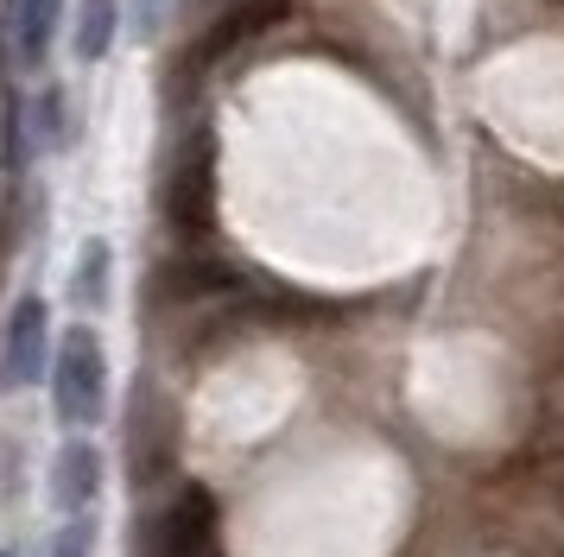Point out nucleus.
<instances>
[{
	"mask_svg": "<svg viewBox=\"0 0 564 557\" xmlns=\"http://www.w3.org/2000/svg\"><path fill=\"white\" fill-rule=\"evenodd\" d=\"M52 400H57V418L64 425H96L108 405V354H102V336L89 324H77L64 342H57V361H52Z\"/></svg>",
	"mask_w": 564,
	"mask_h": 557,
	"instance_id": "1",
	"label": "nucleus"
},
{
	"mask_svg": "<svg viewBox=\"0 0 564 557\" xmlns=\"http://www.w3.org/2000/svg\"><path fill=\"white\" fill-rule=\"evenodd\" d=\"M165 222L184 241H204L216 228V133L197 127L184 152L172 159V177H165Z\"/></svg>",
	"mask_w": 564,
	"mask_h": 557,
	"instance_id": "2",
	"label": "nucleus"
},
{
	"mask_svg": "<svg viewBox=\"0 0 564 557\" xmlns=\"http://www.w3.org/2000/svg\"><path fill=\"white\" fill-rule=\"evenodd\" d=\"M285 20H292V0H235V7H223V13L204 25V39H197L191 57H197V64H223V57H235L241 45L280 32Z\"/></svg>",
	"mask_w": 564,
	"mask_h": 557,
	"instance_id": "3",
	"label": "nucleus"
},
{
	"mask_svg": "<svg viewBox=\"0 0 564 557\" xmlns=\"http://www.w3.org/2000/svg\"><path fill=\"white\" fill-rule=\"evenodd\" d=\"M209 538H216V494L191 481V488H178V501L159 513L153 557H204Z\"/></svg>",
	"mask_w": 564,
	"mask_h": 557,
	"instance_id": "4",
	"label": "nucleus"
},
{
	"mask_svg": "<svg viewBox=\"0 0 564 557\" xmlns=\"http://www.w3.org/2000/svg\"><path fill=\"white\" fill-rule=\"evenodd\" d=\"M45 336H52V310L39 292L13 304V317H7V386H32L39 368H45Z\"/></svg>",
	"mask_w": 564,
	"mask_h": 557,
	"instance_id": "5",
	"label": "nucleus"
},
{
	"mask_svg": "<svg viewBox=\"0 0 564 557\" xmlns=\"http://www.w3.org/2000/svg\"><path fill=\"white\" fill-rule=\"evenodd\" d=\"M102 494V456L89 444H64L52 462V501L64 513H89V501Z\"/></svg>",
	"mask_w": 564,
	"mask_h": 557,
	"instance_id": "6",
	"label": "nucleus"
},
{
	"mask_svg": "<svg viewBox=\"0 0 564 557\" xmlns=\"http://www.w3.org/2000/svg\"><path fill=\"white\" fill-rule=\"evenodd\" d=\"M159 285H165L172 298H209V292H235L241 273L223 266V260H172V266L159 273Z\"/></svg>",
	"mask_w": 564,
	"mask_h": 557,
	"instance_id": "7",
	"label": "nucleus"
},
{
	"mask_svg": "<svg viewBox=\"0 0 564 557\" xmlns=\"http://www.w3.org/2000/svg\"><path fill=\"white\" fill-rule=\"evenodd\" d=\"M57 20H64V0H20V13H13V39H20V57H26V64H45V57H52Z\"/></svg>",
	"mask_w": 564,
	"mask_h": 557,
	"instance_id": "8",
	"label": "nucleus"
},
{
	"mask_svg": "<svg viewBox=\"0 0 564 557\" xmlns=\"http://www.w3.org/2000/svg\"><path fill=\"white\" fill-rule=\"evenodd\" d=\"M115 0H83L77 13V57L83 64H96V57H108V45H115Z\"/></svg>",
	"mask_w": 564,
	"mask_h": 557,
	"instance_id": "9",
	"label": "nucleus"
},
{
	"mask_svg": "<svg viewBox=\"0 0 564 557\" xmlns=\"http://www.w3.org/2000/svg\"><path fill=\"white\" fill-rule=\"evenodd\" d=\"M77 298L83 304H102L108 298V241H89L77 260Z\"/></svg>",
	"mask_w": 564,
	"mask_h": 557,
	"instance_id": "10",
	"label": "nucleus"
},
{
	"mask_svg": "<svg viewBox=\"0 0 564 557\" xmlns=\"http://www.w3.org/2000/svg\"><path fill=\"white\" fill-rule=\"evenodd\" d=\"M89 551H96V513H70L64 532H57L52 557H89Z\"/></svg>",
	"mask_w": 564,
	"mask_h": 557,
	"instance_id": "11",
	"label": "nucleus"
},
{
	"mask_svg": "<svg viewBox=\"0 0 564 557\" xmlns=\"http://www.w3.org/2000/svg\"><path fill=\"white\" fill-rule=\"evenodd\" d=\"M0 557H13V551H0Z\"/></svg>",
	"mask_w": 564,
	"mask_h": 557,
	"instance_id": "12",
	"label": "nucleus"
}]
</instances>
